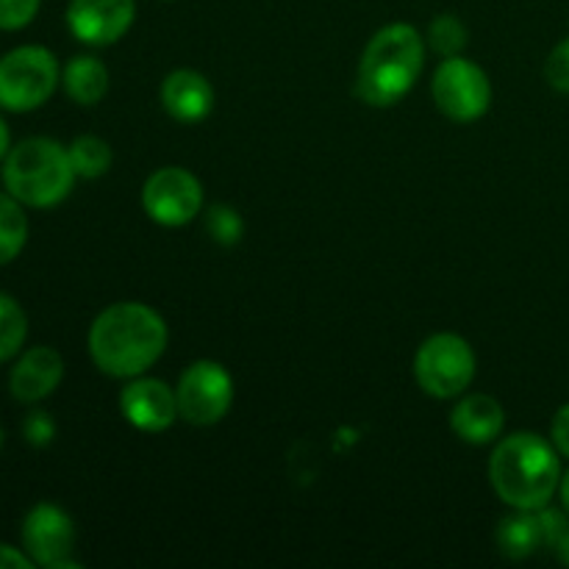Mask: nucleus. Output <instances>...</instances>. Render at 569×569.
<instances>
[{
    "label": "nucleus",
    "instance_id": "obj_1",
    "mask_svg": "<svg viewBox=\"0 0 569 569\" xmlns=\"http://www.w3.org/2000/svg\"><path fill=\"white\" fill-rule=\"evenodd\" d=\"M170 331L153 306L120 300L100 311L89 326L87 348L94 367L109 378L144 376L164 356Z\"/></svg>",
    "mask_w": 569,
    "mask_h": 569
},
{
    "label": "nucleus",
    "instance_id": "obj_2",
    "mask_svg": "<svg viewBox=\"0 0 569 569\" xmlns=\"http://www.w3.org/2000/svg\"><path fill=\"white\" fill-rule=\"evenodd\" d=\"M553 442L517 431L500 439L489 459V481L509 509L537 511L550 506L561 483V459Z\"/></svg>",
    "mask_w": 569,
    "mask_h": 569
},
{
    "label": "nucleus",
    "instance_id": "obj_3",
    "mask_svg": "<svg viewBox=\"0 0 569 569\" xmlns=\"http://www.w3.org/2000/svg\"><path fill=\"white\" fill-rule=\"evenodd\" d=\"M426 67V37L409 22H389L367 42L356 72V94L367 106L389 109L415 89Z\"/></svg>",
    "mask_w": 569,
    "mask_h": 569
},
{
    "label": "nucleus",
    "instance_id": "obj_4",
    "mask_svg": "<svg viewBox=\"0 0 569 569\" xmlns=\"http://www.w3.org/2000/svg\"><path fill=\"white\" fill-rule=\"evenodd\" d=\"M3 189L28 209H53L76 187L70 150L50 137H28L11 144L3 159Z\"/></svg>",
    "mask_w": 569,
    "mask_h": 569
},
{
    "label": "nucleus",
    "instance_id": "obj_5",
    "mask_svg": "<svg viewBox=\"0 0 569 569\" xmlns=\"http://www.w3.org/2000/svg\"><path fill=\"white\" fill-rule=\"evenodd\" d=\"M61 83V67L53 50L20 44L0 56V109L11 114L37 111L53 98Z\"/></svg>",
    "mask_w": 569,
    "mask_h": 569
},
{
    "label": "nucleus",
    "instance_id": "obj_6",
    "mask_svg": "<svg viewBox=\"0 0 569 569\" xmlns=\"http://www.w3.org/2000/svg\"><path fill=\"white\" fill-rule=\"evenodd\" d=\"M476 353L472 345L459 333H433L417 348L415 378L433 400H453L470 389L476 378Z\"/></svg>",
    "mask_w": 569,
    "mask_h": 569
},
{
    "label": "nucleus",
    "instance_id": "obj_7",
    "mask_svg": "<svg viewBox=\"0 0 569 569\" xmlns=\"http://www.w3.org/2000/svg\"><path fill=\"white\" fill-rule=\"evenodd\" d=\"M437 109L453 122H476L492 106V81L487 70L465 56H450L439 61L431 81Z\"/></svg>",
    "mask_w": 569,
    "mask_h": 569
},
{
    "label": "nucleus",
    "instance_id": "obj_8",
    "mask_svg": "<svg viewBox=\"0 0 569 569\" xmlns=\"http://www.w3.org/2000/svg\"><path fill=\"white\" fill-rule=\"evenodd\" d=\"M178 415L189 426L209 428L226 420L233 406V378L220 361H192L176 387Z\"/></svg>",
    "mask_w": 569,
    "mask_h": 569
},
{
    "label": "nucleus",
    "instance_id": "obj_9",
    "mask_svg": "<svg viewBox=\"0 0 569 569\" xmlns=\"http://www.w3.org/2000/svg\"><path fill=\"white\" fill-rule=\"evenodd\" d=\"M142 209L164 228L189 226L203 211V183L187 167H159L142 187Z\"/></svg>",
    "mask_w": 569,
    "mask_h": 569
},
{
    "label": "nucleus",
    "instance_id": "obj_10",
    "mask_svg": "<svg viewBox=\"0 0 569 569\" xmlns=\"http://www.w3.org/2000/svg\"><path fill=\"white\" fill-rule=\"evenodd\" d=\"M22 550L33 567L44 569H78L72 550H76V522L61 506L37 503L26 517L20 528Z\"/></svg>",
    "mask_w": 569,
    "mask_h": 569
},
{
    "label": "nucleus",
    "instance_id": "obj_11",
    "mask_svg": "<svg viewBox=\"0 0 569 569\" xmlns=\"http://www.w3.org/2000/svg\"><path fill=\"white\" fill-rule=\"evenodd\" d=\"M67 28L89 48H109L131 31L137 20V0H70Z\"/></svg>",
    "mask_w": 569,
    "mask_h": 569
},
{
    "label": "nucleus",
    "instance_id": "obj_12",
    "mask_svg": "<svg viewBox=\"0 0 569 569\" xmlns=\"http://www.w3.org/2000/svg\"><path fill=\"white\" fill-rule=\"evenodd\" d=\"M120 411L128 426L144 433H161L172 428L178 420V398L176 389L161 378L137 376L128 378L120 392Z\"/></svg>",
    "mask_w": 569,
    "mask_h": 569
},
{
    "label": "nucleus",
    "instance_id": "obj_13",
    "mask_svg": "<svg viewBox=\"0 0 569 569\" xmlns=\"http://www.w3.org/2000/svg\"><path fill=\"white\" fill-rule=\"evenodd\" d=\"M64 381V359L56 348L37 345L20 353L9 372V392L17 403H42Z\"/></svg>",
    "mask_w": 569,
    "mask_h": 569
},
{
    "label": "nucleus",
    "instance_id": "obj_14",
    "mask_svg": "<svg viewBox=\"0 0 569 569\" xmlns=\"http://www.w3.org/2000/svg\"><path fill=\"white\" fill-rule=\"evenodd\" d=\"M161 106L176 122L194 126L214 111V87L203 72L181 67L161 81Z\"/></svg>",
    "mask_w": 569,
    "mask_h": 569
},
{
    "label": "nucleus",
    "instance_id": "obj_15",
    "mask_svg": "<svg viewBox=\"0 0 569 569\" xmlns=\"http://www.w3.org/2000/svg\"><path fill=\"white\" fill-rule=\"evenodd\" d=\"M450 428H453L461 442L483 448V445L498 442L500 433H503L506 409L492 395H465L456 403V409L450 411Z\"/></svg>",
    "mask_w": 569,
    "mask_h": 569
},
{
    "label": "nucleus",
    "instance_id": "obj_16",
    "mask_svg": "<svg viewBox=\"0 0 569 569\" xmlns=\"http://www.w3.org/2000/svg\"><path fill=\"white\" fill-rule=\"evenodd\" d=\"M109 67L98 56L78 53L61 70V87L67 98L78 106H98L109 92Z\"/></svg>",
    "mask_w": 569,
    "mask_h": 569
},
{
    "label": "nucleus",
    "instance_id": "obj_17",
    "mask_svg": "<svg viewBox=\"0 0 569 569\" xmlns=\"http://www.w3.org/2000/svg\"><path fill=\"white\" fill-rule=\"evenodd\" d=\"M495 537H498L500 553L511 561L528 559V556H533L537 550L548 548V545H545V531L537 511L515 509V515L500 520Z\"/></svg>",
    "mask_w": 569,
    "mask_h": 569
},
{
    "label": "nucleus",
    "instance_id": "obj_18",
    "mask_svg": "<svg viewBox=\"0 0 569 569\" xmlns=\"http://www.w3.org/2000/svg\"><path fill=\"white\" fill-rule=\"evenodd\" d=\"M28 242L26 206L9 192H0V267L11 264Z\"/></svg>",
    "mask_w": 569,
    "mask_h": 569
},
{
    "label": "nucleus",
    "instance_id": "obj_19",
    "mask_svg": "<svg viewBox=\"0 0 569 569\" xmlns=\"http://www.w3.org/2000/svg\"><path fill=\"white\" fill-rule=\"evenodd\" d=\"M67 150H70V161L76 176L87 178V181L103 178L106 172L111 170V161H114L111 144L106 142V139L94 137V133L76 137L70 144H67Z\"/></svg>",
    "mask_w": 569,
    "mask_h": 569
},
{
    "label": "nucleus",
    "instance_id": "obj_20",
    "mask_svg": "<svg viewBox=\"0 0 569 569\" xmlns=\"http://www.w3.org/2000/svg\"><path fill=\"white\" fill-rule=\"evenodd\" d=\"M28 337V315L11 295L0 292V365L20 356Z\"/></svg>",
    "mask_w": 569,
    "mask_h": 569
},
{
    "label": "nucleus",
    "instance_id": "obj_21",
    "mask_svg": "<svg viewBox=\"0 0 569 569\" xmlns=\"http://www.w3.org/2000/svg\"><path fill=\"white\" fill-rule=\"evenodd\" d=\"M426 42L442 59L461 56L467 48V26L456 14H437L426 31Z\"/></svg>",
    "mask_w": 569,
    "mask_h": 569
},
{
    "label": "nucleus",
    "instance_id": "obj_22",
    "mask_svg": "<svg viewBox=\"0 0 569 569\" xmlns=\"http://www.w3.org/2000/svg\"><path fill=\"white\" fill-rule=\"evenodd\" d=\"M206 233L211 237V242L233 248L244 237V220L233 206L217 203L206 211Z\"/></svg>",
    "mask_w": 569,
    "mask_h": 569
},
{
    "label": "nucleus",
    "instance_id": "obj_23",
    "mask_svg": "<svg viewBox=\"0 0 569 569\" xmlns=\"http://www.w3.org/2000/svg\"><path fill=\"white\" fill-rule=\"evenodd\" d=\"M42 0H0V31H20L31 26Z\"/></svg>",
    "mask_w": 569,
    "mask_h": 569
},
{
    "label": "nucleus",
    "instance_id": "obj_24",
    "mask_svg": "<svg viewBox=\"0 0 569 569\" xmlns=\"http://www.w3.org/2000/svg\"><path fill=\"white\" fill-rule=\"evenodd\" d=\"M22 439H26L31 448H48L56 439L53 417L42 409H33L31 415H26V420H22Z\"/></svg>",
    "mask_w": 569,
    "mask_h": 569
},
{
    "label": "nucleus",
    "instance_id": "obj_25",
    "mask_svg": "<svg viewBox=\"0 0 569 569\" xmlns=\"http://www.w3.org/2000/svg\"><path fill=\"white\" fill-rule=\"evenodd\" d=\"M545 81H548L556 92L569 94V37L561 39V42L550 50L548 61H545Z\"/></svg>",
    "mask_w": 569,
    "mask_h": 569
},
{
    "label": "nucleus",
    "instance_id": "obj_26",
    "mask_svg": "<svg viewBox=\"0 0 569 569\" xmlns=\"http://www.w3.org/2000/svg\"><path fill=\"white\" fill-rule=\"evenodd\" d=\"M537 515H539V522H542L545 545L556 550V545H559V539L565 537V531L569 528L567 517L561 515V511L550 509V506H545V509H537Z\"/></svg>",
    "mask_w": 569,
    "mask_h": 569
},
{
    "label": "nucleus",
    "instance_id": "obj_27",
    "mask_svg": "<svg viewBox=\"0 0 569 569\" xmlns=\"http://www.w3.org/2000/svg\"><path fill=\"white\" fill-rule=\"evenodd\" d=\"M550 442L556 445V450H559L561 456L569 459V403L561 406V409L556 411L553 422H550Z\"/></svg>",
    "mask_w": 569,
    "mask_h": 569
},
{
    "label": "nucleus",
    "instance_id": "obj_28",
    "mask_svg": "<svg viewBox=\"0 0 569 569\" xmlns=\"http://www.w3.org/2000/svg\"><path fill=\"white\" fill-rule=\"evenodd\" d=\"M31 567L33 561L28 559L26 550L0 542V569H31Z\"/></svg>",
    "mask_w": 569,
    "mask_h": 569
},
{
    "label": "nucleus",
    "instance_id": "obj_29",
    "mask_svg": "<svg viewBox=\"0 0 569 569\" xmlns=\"http://www.w3.org/2000/svg\"><path fill=\"white\" fill-rule=\"evenodd\" d=\"M9 150H11V131H9V126H6L3 117H0V161L9 156Z\"/></svg>",
    "mask_w": 569,
    "mask_h": 569
},
{
    "label": "nucleus",
    "instance_id": "obj_30",
    "mask_svg": "<svg viewBox=\"0 0 569 569\" xmlns=\"http://www.w3.org/2000/svg\"><path fill=\"white\" fill-rule=\"evenodd\" d=\"M559 498H561V506H565V511L569 515V470H567V472H561Z\"/></svg>",
    "mask_w": 569,
    "mask_h": 569
},
{
    "label": "nucleus",
    "instance_id": "obj_31",
    "mask_svg": "<svg viewBox=\"0 0 569 569\" xmlns=\"http://www.w3.org/2000/svg\"><path fill=\"white\" fill-rule=\"evenodd\" d=\"M556 556L569 567V528L565 531V537L559 539V545H556Z\"/></svg>",
    "mask_w": 569,
    "mask_h": 569
},
{
    "label": "nucleus",
    "instance_id": "obj_32",
    "mask_svg": "<svg viewBox=\"0 0 569 569\" xmlns=\"http://www.w3.org/2000/svg\"><path fill=\"white\" fill-rule=\"evenodd\" d=\"M3 439H6V433H3V426H0V450H3Z\"/></svg>",
    "mask_w": 569,
    "mask_h": 569
}]
</instances>
